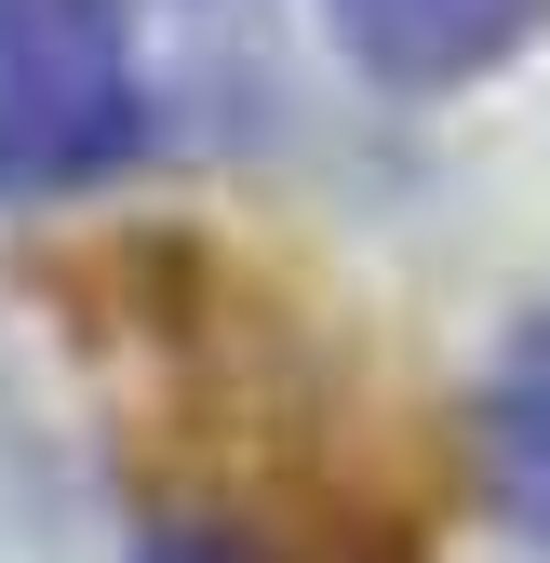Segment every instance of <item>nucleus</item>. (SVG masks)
Masks as SVG:
<instances>
[{
	"label": "nucleus",
	"instance_id": "1",
	"mask_svg": "<svg viewBox=\"0 0 550 563\" xmlns=\"http://www.w3.org/2000/svg\"><path fill=\"white\" fill-rule=\"evenodd\" d=\"M148 148L121 0H0V201H81Z\"/></svg>",
	"mask_w": 550,
	"mask_h": 563
},
{
	"label": "nucleus",
	"instance_id": "2",
	"mask_svg": "<svg viewBox=\"0 0 550 563\" xmlns=\"http://www.w3.org/2000/svg\"><path fill=\"white\" fill-rule=\"evenodd\" d=\"M336 27L376 81H470L537 27V0H336Z\"/></svg>",
	"mask_w": 550,
	"mask_h": 563
},
{
	"label": "nucleus",
	"instance_id": "3",
	"mask_svg": "<svg viewBox=\"0 0 550 563\" xmlns=\"http://www.w3.org/2000/svg\"><path fill=\"white\" fill-rule=\"evenodd\" d=\"M484 470H497L510 523H524V537H550V322L510 349L497 389H484Z\"/></svg>",
	"mask_w": 550,
	"mask_h": 563
},
{
	"label": "nucleus",
	"instance_id": "4",
	"mask_svg": "<svg viewBox=\"0 0 550 563\" xmlns=\"http://www.w3.org/2000/svg\"><path fill=\"white\" fill-rule=\"evenodd\" d=\"M134 563H242V550H229V537H148Z\"/></svg>",
	"mask_w": 550,
	"mask_h": 563
}]
</instances>
